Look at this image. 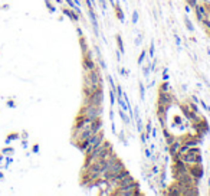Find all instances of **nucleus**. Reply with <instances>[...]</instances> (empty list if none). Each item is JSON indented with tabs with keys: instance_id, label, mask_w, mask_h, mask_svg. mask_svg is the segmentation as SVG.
I'll return each instance as SVG.
<instances>
[{
	"instance_id": "f03ea898",
	"label": "nucleus",
	"mask_w": 210,
	"mask_h": 196,
	"mask_svg": "<svg viewBox=\"0 0 210 196\" xmlns=\"http://www.w3.org/2000/svg\"><path fill=\"white\" fill-rule=\"evenodd\" d=\"M101 130H102V120H101V118H96V120L94 121V124H92L88 130L82 131L78 137L73 138V141H75V144L81 149L82 146L85 144V141H87L88 138H91L94 134H96L98 131H101Z\"/></svg>"
},
{
	"instance_id": "bb28decb",
	"label": "nucleus",
	"mask_w": 210,
	"mask_h": 196,
	"mask_svg": "<svg viewBox=\"0 0 210 196\" xmlns=\"http://www.w3.org/2000/svg\"><path fill=\"white\" fill-rule=\"evenodd\" d=\"M76 33L79 35V38H81V36H84V33H82V29H81V28H76Z\"/></svg>"
},
{
	"instance_id": "393cba45",
	"label": "nucleus",
	"mask_w": 210,
	"mask_h": 196,
	"mask_svg": "<svg viewBox=\"0 0 210 196\" xmlns=\"http://www.w3.org/2000/svg\"><path fill=\"white\" fill-rule=\"evenodd\" d=\"M140 92H141V98H144L145 89H144V85H143V84H141V87H140Z\"/></svg>"
},
{
	"instance_id": "b1692460",
	"label": "nucleus",
	"mask_w": 210,
	"mask_h": 196,
	"mask_svg": "<svg viewBox=\"0 0 210 196\" xmlns=\"http://www.w3.org/2000/svg\"><path fill=\"white\" fill-rule=\"evenodd\" d=\"M46 6H48V9H49V10H51V12H55V8H53V6H52V3H51V2H49V0H48V2H46Z\"/></svg>"
},
{
	"instance_id": "f8f14e48",
	"label": "nucleus",
	"mask_w": 210,
	"mask_h": 196,
	"mask_svg": "<svg viewBox=\"0 0 210 196\" xmlns=\"http://www.w3.org/2000/svg\"><path fill=\"white\" fill-rule=\"evenodd\" d=\"M79 44H81V49H82V52H87L88 51V45H87V41H85V38L84 36L79 38Z\"/></svg>"
},
{
	"instance_id": "20e7f679",
	"label": "nucleus",
	"mask_w": 210,
	"mask_h": 196,
	"mask_svg": "<svg viewBox=\"0 0 210 196\" xmlns=\"http://www.w3.org/2000/svg\"><path fill=\"white\" fill-rule=\"evenodd\" d=\"M102 113H104L102 105H96V104H84V107L79 111L81 116H85L88 118H94V120L101 118Z\"/></svg>"
},
{
	"instance_id": "9d476101",
	"label": "nucleus",
	"mask_w": 210,
	"mask_h": 196,
	"mask_svg": "<svg viewBox=\"0 0 210 196\" xmlns=\"http://www.w3.org/2000/svg\"><path fill=\"white\" fill-rule=\"evenodd\" d=\"M62 12H64L66 16H69V17H71L72 20H75V22H78V20H79V15H78V13H76L75 10H72V9L64 8V9H62Z\"/></svg>"
},
{
	"instance_id": "7c9ffc66",
	"label": "nucleus",
	"mask_w": 210,
	"mask_h": 196,
	"mask_svg": "<svg viewBox=\"0 0 210 196\" xmlns=\"http://www.w3.org/2000/svg\"><path fill=\"white\" fill-rule=\"evenodd\" d=\"M150 55H151V56L154 55V45L152 44H151V49H150Z\"/></svg>"
},
{
	"instance_id": "dca6fc26",
	"label": "nucleus",
	"mask_w": 210,
	"mask_h": 196,
	"mask_svg": "<svg viewBox=\"0 0 210 196\" xmlns=\"http://www.w3.org/2000/svg\"><path fill=\"white\" fill-rule=\"evenodd\" d=\"M13 152H15V150H13V149H12V147H6V149H3V154H4V156H10V154H13Z\"/></svg>"
},
{
	"instance_id": "72a5a7b5",
	"label": "nucleus",
	"mask_w": 210,
	"mask_h": 196,
	"mask_svg": "<svg viewBox=\"0 0 210 196\" xmlns=\"http://www.w3.org/2000/svg\"><path fill=\"white\" fill-rule=\"evenodd\" d=\"M56 3H58V5H61V3H62V0H56ZM62 5H64V3H62Z\"/></svg>"
},
{
	"instance_id": "6ab92c4d",
	"label": "nucleus",
	"mask_w": 210,
	"mask_h": 196,
	"mask_svg": "<svg viewBox=\"0 0 210 196\" xmlns=\"http://www.w3.org/2000/svg\"><path fill=\"white\" fill-rule=\"evenodd\" d=\"M17 138H19V134H16V133H15V134H9L6 141L9 143V141H12V140H17Z\"/></svg>"
},
{
	"instance_id": "c85d7f7f",
	"label": "nucleus",
	"mask_w": 210,
	"mask_h": 196,
	"mask_svg": "<svg viewBox=\"0 0 210 196\" xmlns=\"http://www.w3.org/2000/svg\"><path fill=\"white\" fill-rule=\"evenodd\" d=\"M65 2H66V5H68L69 8H72V6H73V2H72V0H65Z\"/></svg>"
},
{
	"instance_id": "7ed1b4c3",
	"label": "nucleus",
	"mask_w": 210,
	"mask_h": 196,
	"mask_svg": "<svg viewBox=\"0 0 210 196\" xmlns=\"http://www.w3.org/2000/svg\"><path fill=\"white\" fill-rule=\"evenodd\" d=\"M180 160L183 163H186L187 166H193V164H199L203 161L202 157V152L199 147H191L188 149L186 153L180 154Z\"/></svg>"
},
{
	"instance_id": "a878e982",
	"label": "nucleus",
	"mask_w": 210,
	"mask_h": 196,
	"mask_svg": "<svg viewBox=\"0 0 210 196\" xmlns=\"http://www.w3.org/2000/svg\"><path fill=\"white\" fill-rule=\"evenodd\" d=\"M163 80L164 81L168 80V71H167V69H164V72H163Z\"/></svg>"
},
{
	"instance_id": "0eeeda50",
	"label": "nucleus",
	"mask_w": 210,
	"mask_h": 196,
	"mask_svg": "<svg viewBox=\"0 0 210 196\" xmlns=\"http://www.w3.org/2000/svg\"><path fill=\"white\" fill-rule=\"evenodd\" d=\"M82 68H84V72H89V71H94L98 68L96 62L92 58V52L88 49L87 52H84V62H82Z\"/></svg>"
},
{
	"instance_id": "473e14b6",
	"label": "nucleus",
	"mask_w": 210,
	"mask_h": 196,
	"mask_svg": "<svg viewBox=\"0 0 210 196\" xmlns=\"http://www.w3.org/2000/svg\"><path fill=\"white\" fill-rule=\"evenodd\" d=\"M109 3H111L112 6H115V2H114V0H109Z\"/></svg>"
},
{
	"instance_id": "cd10ccee",
	"label": "nucleus",
	"mask_w": 210,
	"mask_h": 196,
	"mask_svg": "<svg viewBox=\"0 0 210 196\" xmlns=\"http://www.w3.org/2000/svg\"><path fill=\"white\" fill-rule=\"evenodd\" d=\"M145 157H151V152L148 149H145Z\"/></svg>"
},
{
	"instance_id": "a211bd4d",
	"label": "nucleus",
	"mask_w": 210,
	"mask_h": 196,
	"mask_svg": "<svg viewBox=\"0 0 210 196\" xmlns=\"http://www.w3.org/2000/svg\"><path fill=\"white\" fill-rule=\"evenodd\" d=\"M145 134H151V130H152V125H151V120H148V123H147V127H145Z\"/></svg>"
},
{
	"instance_id": "aec40b11",
	"label": "nucleus",
	"mask_w": 210,
	"mask_h": 196,
	"mask_svg": "<svg viewBox=\"0 0 210 196\" xmlns=\"http://www.w3.org/2000/svg\"><path fill=\"white\" fill-rule=\"evenodd\" d=\"M186 26H187V29L190 30V32H193V30H194V26H193V23L190 22L188 19H186Z\"/></svg>"
},
{
	"instance_id": "f257e3e1",
	"label": "nucleus",
	"mask_w": 210,
	"mask_h": 196,
	"mask_svg": "<svg viewBox=\"0 0 210 196\" xmlns=\"http://www.w3.org/2000/svg\"><path fill=\"white\" fill-rule=\"evenodd\" d=\"M99 88H102V80L98 68L94 71L84 74V94L88 95L95 89H99Z\"/></svg>"
},
{
	"instance_id": "5701e85b",
	"label": "nucleus",
	"mask_w": 210,
	"mask_h": 196,
	"mask_svg": "<svg viewBox=\"0 0 210 196\" xmlns=\"http://www.w3.org/2000/svg\"><path fill=\"white\" fill-rule=\"evenodd\" d=\"M137 22H138V13L134 12V13H132V23H137Z\"/></svg>"
},
{
	"instance_id": "4be33fe9",
	"label": "nucleus",
	"mask_w": 210,
	"mask_h": 196,
	"mask_svg": "<svg viewBox=\"0 0 210 196\" xmlns=\"http://www.w3.org/2000/svg\"><path fill=\"white\" fill-rule=\"evenodd\" d=\"M87 5H88V9H92V10L95 9V3H94V0H87Z\"/></svg>"
},
{
	"instance_id": "4468645a",
	"label": "nucleus",
	"mask_w": 210,
	"mask_h": 196,
	"mask_svg": "<svg viewBox=\"0 0 210 196\" xmlns=\"http://www.w3.org/2000/svg\"><path fill=\"white\" fill-rule=\"evenodd\" d=\"M109 98H111V105H114V104H115V100H117L115 89H111V91H109Z\"/></svg>"
},
{
	"instance_id": "6e6552de",
	"label": "nucleus",
	"mask_w": 210,
	"mask_h": 196,
	"mask_svg": "<svg viewBox=\"0 0 210 196\" xmlns=\"http://www.w3.org/2000/svg\"><path fill=\"white\" fill-rule=\"evenodd\" d=\"M157 102H158L160 105H164L166 108H170L171 104L174 102V98L170 92H163V91H160L158 92V101Z\"/></svg>"
},
{
	"instance_id": "2f4dec72",
	"label": "nucleus",
	"mask_w": 210,
	"mask_h": 196,
	"mask_svg": "<svg viewBox=\"0 0 210 196\" xmlns=\"http://www.w3.org/2000/svg\"><path fill=\"white\" fill-rule=\"evenodd\" d=\"M184 10H186V12H187V13H190V10H191V8H190V6H186V8H184Z\"/></svg>"
},
{
	"instance_id": "9b49d317",
	"label": "nucleus",
	"mask_w": 210,
	"mask_h": 196,
	"mask_svg": "<svg viewBox=\"0 0 210 196\" xmlns=\"http://www.w3.org/2000/svg\"><path fill=\"white\" fill-rule=\"evenodd\" d=\"M114 8H115V12H117V17H118L121 22H124V13H123V10H121V8H120L118 5H115Z\"/></svg>"
},
{
	"instance_id": "39448f33",
	"label": "nucleus",
	"mask_w": 210,
	"mask_h": 196,
	"mask_svg": "<svg viewBox=\"0 0 210 196\" xmlns=\"http://www.w3.org/2000/svg\"><path fill=\"white\" fill-rule=\"evenodd\" d=\"M104 140H105V136H104V131L101 130V131H98L96 134H94V136H92L91 138H88L87 141H85V144L82 146L79 150L87 154V153H89L91 150H92V149H95V147L99 144V143H102Z\"/></svg>"
},
{
	"instance_id": "ddd939ff",
	"label": "nucleus",
	"mask_w": 210,
	"mask_h": 196,
	"mask_svg": "<svg viewBox=\"0 0 210 196\" xmlns=\"http://www.w3.org/2000/svg\"><path fill=\"white\" fill-rule=\"evenodd\" d=\"M160 91H163V92H168V91H170V85H168L167 81H164V82L160 85Z\"/></svg>"
},
{
	"instance_id": "2eb2a0df",
	"label": "nucleus",
	"mask_w": 210,
	"mask_h": 196,
	"mask_svg": "<svg viewBox=\"0 0 210 196\" xmlns=\"http://www.w3.org/2000/svg\"><path fill=\"white\" fill-rule=\"evenodd\" d=\"M117 44H118V48H120V52L124 53V45H123V39H121V36H117Z\"/></svg>"
},
{
	"instance_id": "f704fd0d",
	"label": "nucleus",
	"mask_w": 210,
	"mask_h": 196,
	"mask_svg": "<svg viewBox=\"0 0 210 196\" xmlns=\"http://www.w3.org/2000/svg\"><path fill=\"white\" fill-rule=\"evenodd\" d=\"M1 179H3V173H0V180H1Z\"/></svg>"
},
{
	"instance_id": "412c9836",
	"label": "nucleus",
	"mask_w": 210,
	"mask_h": 196,
	"mask_svg": "<svg viewBox=\"0 0 210 196\" xmlns=\"http://www.w3.org/2000/svg\"><path fill=\"white\" fill-rule=\"evenodd\" d=\"M145 53H147V52H145V51H143V52H141V53H140V58H138V64H140V65H141V64L144 62Z\"/></svg>"
},
{
	"instance_id": "1a4fd4ad",
	"label": "nucleus",
	"mask_w": 210,
	"mask_h": 196,
	"mask_svg": "<svg viewBox=\"0 0 210 196\" xmlns=\"http://www.w3.org/2000/svg\"><path fill=\"white\" fill-rule=\"evenodd\" d=\"M194 12H196V16H197V20H199L200 23L206 22V20L209 19L206 9H204V6H203V5H200V3H199V5L194 8Z\"/></svg>"
},
{
	"instance_id": "c756f323",
	"label": "nucleus",
	"mask_w": 210,
	"mask_h": 196,
	"mask_svg": "<svg viewBox=\"0 0 210 196\" xmlns=\"http://www.w3.org/2000/svg\"><path fill=\"white\" fill-rule=\"evenodd\" d=\"M120 71H121V75H124V77H127V71H125V69H124V68H121V69H120Z\"/></svg>"
},
{
	"instance_id": "423d86ee",
	"label": "nucleus",
	"mask_w": 210,
	"mask_h": 196,
	"mask_svg": "<svg viewBox=\"0 0 210 196\" xmlns=\"http://www.w3.org/2000/svg\"><path fill=\"white\" fill-rule=\"evenodd\" d=\"M102 102H104V91H102V88L95 89L91 94L85 95V100H84V104H96V105H102Z\"/></svg>"
},
{
	"instance_id": "f3484780",
	"label": "nucleus",
	"mask_w": 210,
	"mask_h": 196,
	"mask_svg": "<svg viewBox=\"0 0 210 196\" xmlns=\"http://www.w3.org/2000/svg\"><path fill=\"white\" fill-rule=\"evenodd\" d=\"M186 2H187V5H188V6H190L191 9H194L196 6L199 5V0H186Z\"/></svg>"
}]
</instances>
